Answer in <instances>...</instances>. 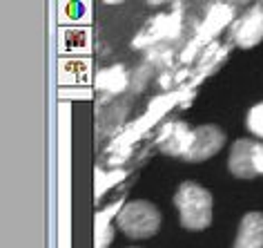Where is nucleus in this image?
I'll list each match as a JSON object with an SVG mask.
<instances>
[{"label": "nucleus", "instance_id": "f257e3e1", "mask_svg": "<svg viewBox=\"0 0 263 248\" xmlns=\"http://www.w3.org/2000/svg\"><path fill=\"white\" fill-rule=\"evenodd\" d=\"M183 228L187 231H205L212 221V194L194 181H183L174 194Z\"/></svg>", "mask_w": 263, "mask_h": 248}, {"label": "nucleus", "instance_id": "f03ea898", "mask_svg": "<svg viewBox=\"0 0 263 248\" xmlns=\"http://www.w3.org/2000/svg\"><path fill=\"white\" fill-rule=\"evenodd\" d=\"M118 228L132 239H145L159 233L161 212L149 201H129L116 212Z\"/></svg>", "mask_w": 263, "mask_h": 248}, {"label": "nucleus", "instance_id": "7ed1b4c3", "mask_svg": "<svg viewBox=\"0 0 263 248\" xmlns=\"http://www.w3.org/2000/svg\"><path fill=\"white\" fill-rule=\"evenodd\" d=\"M232 41L243 49H250L263 41V5H252L246 14L236 18V23L230 29Z\"/></svg>", "mask_w": 263, "mask_h": 248}, {"label": "nucleus", "instance_id": "20e7f679", "mask_svg": "<svg viewBox=\"0 0 263 248\" xmlns=\"http://www.w3.org/2000/svg\"><path fill=\"white\" fill-rule=\"evenodd\" d=\"M226 143V134H223L221 128L216 126H199L192 134V146H190V152L185 156V161L190 163H201L214 156Z\"/></svg>", "mask_w": 263, "mask_h": 248}, {"label": "nucleus", "instance_id": "39448f33", "mask_svg": "<svg viewBox=\"0 0 263 248\" xmlns=\"http://www.w3.org/2000/svg\"><path fill=\"white\" fill-rule=\"evenodd\" d=\"M192 134L194 130H190L183 121H170L161 134V150L170 156L185 161L190 146H192Z\"/></svg>", "mask_w": 263, "mask_h": 248}, {"label": "nucleus", "instance_id": "423d86ee", "mask_svg": "<svg viewBox=\"0 0 263 248\" xmlns=\"http://www.w3.org/2000/svg\"><path fill=\"white\" fill-rule=\"evenodd\" d=\"M254 146H256V141H252V139L234 141L232 152H230V159H228V168L234 177L252 179L259 174L254 168Z\"/></svg>", "mask_w": 263, "mask_h": 248}, {"label": "nucleus", "instance_id": "0eeeda50", "mask_svg": "<svg viewBox=\"0 0 263 248\" xmlns=\"http://www.w3.org/2000/svg\"><path fill=\"white\" fill-rule=\"evenodd\" d=\"M232 248H263V212H248L241 219Z\"/></svg>", "mask_w": 263, "mask_h": 248}, {"label": "nucleus", "instance_id": "6e6552de", "mask_svg": "<svg viewBox=\"0 0 263 248\" xmlns=\"http://www.w3.org/2000/svg\"><path fill=\"white\" fill-rule=\"evenodd\" d=\"M246 126H248V130H250V132H252L254 136L263 139V101L250 108L248 119H246Z\"/></svg>", "mask_w": 263, "mask_h": 248}, {"label": "nucleus", "instance_id": "1a4fd4ad", "mask_svg": "<svg viewBox=\"0 0 263 248\" xmlns=\"http://www.w3.org/2000/svg\"><path fill=\"white\" fill-rule=\"evenodd\" d=\"M114 237V228L107 221L105 224L103 217H98V224H96V235H94V248H105Z\"/></svg>", "mask_w": 263, "mask_h": 248}, {"label": "nucleus", "instance_id": "9d476101", "mask_svg": "<svg viewBox=\"0 0 263 248\" xmlns=\"http://www.w3.org/2000/svg\"><path fill=\"white\" fill-rule=\"evenodd\" d=\"M254 168L259 174H263V143H259V141H256V146H254Z\"/></svg>", "mask_w": 263, "mask_h": 248}]
</instances>
